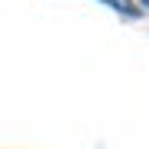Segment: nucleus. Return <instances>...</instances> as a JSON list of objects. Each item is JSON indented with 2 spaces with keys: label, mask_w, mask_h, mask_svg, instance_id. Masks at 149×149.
<instances>
[{
  "label": "nucleus",
  "mask_w": 149,
  "mask_h": 149,
  "mask_svg": "<svg viewBox=\"0 0 149 149\" xmlns=\"http://www.w3.org/2000/svg\"><path fill=\"white\" fill-rule=\"evenodd\" d=\"M101 3L113 7V10H117V13H123V16H139V10H136L133 0H101Z\"/></svg>",
  "instance_id": "f257e3e1"
},
{
  "label": "nucleus",
  "mask_w": 149,
  "mask_h": 149,
  "mask_svg": "<svg viewBox=\"0 0 149 149\" xmlns=\"http://www.w3.org/2000/svg\"><path fill=\"white\" fill-rule=\"evenodd\" d=\"M143 3H146V7H149V0H143Z\"/></svg>",
  "instance_id": "f03ea898"
}]
</instances>
